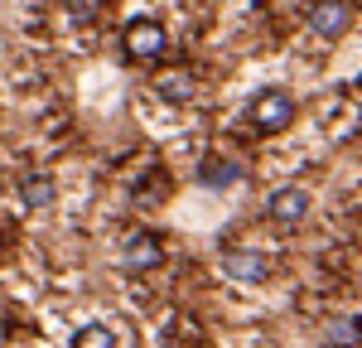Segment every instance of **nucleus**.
I'll return each mask as SVG.
<instances>
[{
    "label": "nucleus",
    "mask_w": 362,
    "mask_h": 348,
    "mask_svg": "<svg viewBox=\"0 0 362 348\" xmlns=\"http://www.w3.org/2000/svg\"><path fill=\"white\" fill-rule=\"evenodd\" d=\"M0 247H5V242H0Z\"/></svg>",
    "instance_id": "nucleus-13"
},
{
    "label": "nucleus",
    "mask_w": 362,
    "mask_h": 348,
    "mask_svg": "<svg viewBox=\"0 0 362 348\" xmlns=\"http://www.w3.org/2000/svg\"><path fill=\"white\" fill-rule=\"evenodd\" d=\"M223 276L237 286H266L271 281V257L261 247H227L223 252Z\"/></svg>",
    "instance_id": "nucleus-3"
},
{
    "label": "nucleus",
    "mask_w": 362,
    "mask_h": 348,
    "mask_svg": "<svg viewBox=\"0 0 362 348\" xmlns=\"http://www.w3.org/2000/svg\"><path fill=\"white\" fill-rule=\"evenodd\" d=\"M5 339H10V329H5V324H0V348H5Z\"/></svg>",
    "instance_id": "nucleus-12"
},
{
    "label": "nucleus",
    "mask_w": 362,
    "mask_h": 348,
    "mask_svg": "<svg viewBox=\"0 0 362 348\" xmlns=\"http://www.w3.org/2000/svg\"><path fill=\"white\" fill-rule=\"evenodd\" d=\"M324 344H334V348H353V344H362V319H338L334 329L324 334Z\"/></svg>",
    "instance_id": "nucleus-11"
},
{
    "label": "nucleus",
    "mask_w": 362,
    "mask_h": 348,
    "mask_svg": "<svg viewBox=\"0 0 362 348\" xmlns=\"http://www.w3.org/2000/svg\"><path fill=\"white\" fill-rule=\"evenodd\" d=\"M295 121V97L285 92V87H266V92H256L247 107V126L256 136H280L285 126Z\"/></svg>",
    "instance_id": "nucleus-1"
},
{
    "label": "nucleus",
    "mask_w": 362,
    "mask_h": 348,
    "mask_svg": "<svg viewBox=\"0 0 362 348\" xmlns=\"http://www.w3.org/2000/svg\"><path fill=\"white\" fill-rule=\"evenodd\" d=\"M160 261H165V242H160V232L140 228V232H131V237L121 242V266H126L131 276H140V271H155Z\"/></svg>",
    "instance_id": "nucleus-5"
},
{
    "label": "nucleus",
    "mask_w": 362,
    "mask_h": 348,
    "mask_svg": "<svg viewBox=\"0 0 362 348\" xmlns=\"http://www.w3.org/2000/svg\"><path fill=\"white\" fill-rule=\"evenodd\" d=\"M242 174H247V170H242V160H232V155H218V160H208V165H203L198 184H203V189H232Z\"/></svg>",
    "instance_id": "nucleus-8"
},
{
    "label": "nucleus",
    "mask_w": 362,
    "mask_h": 348,
    "mask_svg": "<svg viewBox=\"0 0 362 348\" xmlns=\"http://www.w3.org/2000/svg\"><path fill=\"white\" fill-rule=\"evenodd\" d=\"M121 49H126V58H131V63L155 68V63L169 54V29L160 25V20H150V15H140V20H131V25H126Z\"/></svg>",
    "instance_id": "nucleus-2"
},
{
    "label": "nucleus",
    "mask_w": 362,
    "mask_h": 348,
    "mask_svg": "<svg viewBox=\"0 0 362 348\" xmlns=\"http://www.w3.org/2000/svg\"><path fill=\"white\" fill-rule=\"evenodd\" d=\"M54 199H58V184H54V174H25L20 179V208L25 213H39V208H54Z\"/></svg>",
    "instance_id": "nucleus-7"
},
{
    "label": "nucleus",
    "mask_w": 362,
    "mask_h": 348,
    "mask_svg": "<svg viewBox=\"0 0 362 348\" xmlns=\"http://www.w3.org/2000/svg\"><path fill=\"white\" fill-rule=\"evenodd\" d=\"M73 348H121V339H116L112 324L87 319V324H78V329H73Z\"/></svg>",
    "instance_id": "nucleus-10"
},
{
    "label": "nucleus",
    "mask_w": 362,
    "mask_h": 348,
    "mask_svg": "<svg viewBox=\"0 0 362 348\" xmlns=\"http://www.w3.org/2000/svg\"><path fill=\"white\" fill-rule=\"evenodd\" d=\"M309 213H314V199H309L300 184H280V189H271V199H266V218L280 223V228H300Z\"/></svg>",
    "instance_id": "nucleus-4"
},
{
    "label": "nucleus",
    "mask_w": 362,
    "mask_h": 348,
    "mask_svg": "<svg viewBox=\"0 0 362 348\" xmlns=\"http://www.w3.org/2000/svg\"><path fill=\"white\" fill-rule=\"evenodd\" d=\"M309 29L319 39H343L353 29V5L348 0H314L309 5Z\"/></svg>",
    "instance_id": "nucleus-6"
},
{
    "label": "nucleus",
    "mask_w": 362,
    "mask_h": 348,
    "mask_svg": "<svg viewBox=\"0 0 362 348\" xmlns=\"http://www.w3.org/2000/svg\"><path fill=\"white\" fill-rule=\"evenodd\" d=\"M155 92H160L165 102H189V97L198 92V78H194V73H184V68H169V73L155 78Z\"/></svg>",
    "instance_id": "nucleus-9"
}]
</instances>
